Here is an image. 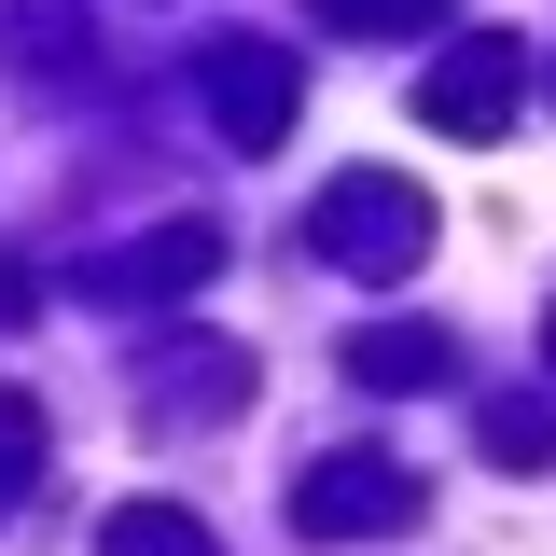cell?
<instances>
[{
	"instance_id": "8992f818",
	"label": "cell",
	"mask_w": 556,
	"mask_h": 556,
	"mask_svg": "<svg viewBox=\"0 0 556 556\" xmlns=\"http://www.w3.org/2000/svg\"><path fill=\"white\" fill-rule=\"evenodd\" d=\"M139 390H153V417H167V431H195V417L251 404V348H223V334H195V348H153V362H139Z\"/></svg>"
},
{
	"instance_id": "4fadbf2b",
	"label": "cell",
	"mask_w": 556,
	"mask_h": 556,
	"mask_svg": "<svg viewBox=\"0 0 556 556\" xmlns=\"http://www.w3.org/2000/svg\"><path fill=\"white\" fill-rule=\"evenodd\" d=\"M543 362H556V306H543Z\"/></svg>"
},
{
	"instance_id": "52a82bcc",
	"label": "cell",
	"mask_w": 556,
	"mask_h": 556,
	"mask_svg": "<svg viewBox=\"0 0 556 556\" xmlns=\"http://www.w3.org/2000/svg\"><path fill=\"white\" fill-rule=\"evenodd\" d=\"M459 376V334L445 320H376V334H348V390H445Z\"/></svg>"
},
{
	"instance_id": "7a4b0ae2",
	"label": "cell",
	"mask_w": 556,
	"mask_h": 556,
	"mask_svg": "<svg viewBox=\"0 0 556 556\" xmlns=\"http://www.w3.org/2000/svg\"><path fill=\"white\" fill-rule=\"evenodd\" d=\"M417 515H431V486L404 473V459H376V445H362V459H306V473H292V529H306V543H404Z\"/></svg>"
},
{
	"instance_id": "7c38bea8",
	"label": "cell",
	"mask_w": 556,
	"mask_h": 556,
	"mask_svg": "<svg viewBox=\"0 0 556 556\" xmlns=\"http://www.w3.org/2000/svg\"><path fill=\"white\" fill-rule=\"evenodd\" d=\"M445 0H320V28H431Z\"/></svg>"
},
{
	"instance_id": "9c48e42d",
	"label": "cell",
	"mask_w": 556,
	"mask_h": 556,
	"mask_svg": "<svg viewBox=\"0 0 556 556\" xmlns=\"http://www.w3.org/2000/svg\"><path fill=\"white\" fill-rule=\"evenodd\" d=\"M98 556H223V543H208L181 501H126V515L98 529Z\"/></svg>"
},
{
	"instance_id": "8fae6325",
	"label": "cell",
	"mask_w": 556,
	"mask_h": 556,
	"mask_svg": "<svg viewBox=\"0 0 556 556\" xmlns=\"http://www.w3.org/2000/svg\"><path fill=\"white\" fill-rule=\"evenodd\" d=\"M42 473V404L28 390H0V515H14V486Z\"/></svg>"
},
{
	"instance_id": "6da1fadb",
	"label": "cell",
	"mask_w": 556,
	"mask_h": 556,
	"mask_svg": "<svg viewBox=\"0 0 556 556\" xmlns=\"http://www.w3.org/2000/svg\"><path fill=\"white\" fill-rule=\"evenodd\" d=\"M306 251L348 265V278H417V265H431V195L390 181V167H348L334 195L306 208Z\"/></svg>"
},
{
	"instance_id": "3957f363",
	"label": "cell",
	"mask_w": 556,
	"mask_h": 556,
	"mask_svg": "<svg viewBox=\"0 0 556 556\" xmlns=\"http://www.w3.org/2000/svg\"><path fill=\"white\" fill-rule=\"evenodd\" d=\"M515 98H529V42L515 28H473V42H445L417 70V126H445V139H501Z\"/></svg>"
},
{
	"instance_id": "30bf717a",
	"label": "cell",
	"mask_w": 556,
	"mask_h": 556,
	"mask_svg": "<svg viewBox=\"0 0 556 556\" xmlns=\"http://www.w3.org/2000/svg\"><path fill=\"white\" fill-rule=\"evenodd\" d=\"M0 28L28 42V70H84V0H0Z\"/></svg>"
},
{
	"instance_id": "5b68a950",
	"label": "cell",
	"mask_w": 556,
	"mask_h": 556,
	"mask_svg": "<svg viewBox=\"0 0 556 556\" xmlns=\"http://www.w3.org/2000/svg\"><path fill=\"white\" fill-rule=\"evenodd\" d=\"M195 278H223V223H167V237H139V251H98L84 292H98V306H181Z\"/></svg>"
},
{
	"instance_id": "ba28073f",
	"label": "cell",
	"mask_w": 556,
	"mask_h": 556,
	"mask_svg": "<svg viewBox=\"0 0 556 556\" xmlns=\"http://www.w3.org/2000/svg\"><path fill=\"white\" fill-rule=\"evenodd\" d=\"M473 445L501 459V473H543V459H556V404H543V390H486V404H473Z\"/></svg>"
},
{
	"instance_id": "277c9868",
	"label": "cell",
	"mask_w": 556,
	"mask_h": 556,
	"mask_svg": "<svg viewBox=\"0 0 556 556\" xmlns=\"http://www.w3.org/2000/svg\"><path fill=\"white\" fill-rule=\"evenodd\" d=\"M208 126L237 139V153H278V139H292V56H278V42H208Z\"/></svg>"
}]
</instances>
